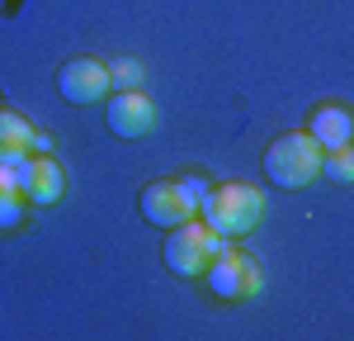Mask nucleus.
Segmentation results:
<instances>
[{"mask_svg":"<svg viewBox=\"0 0 354 341\" xmlns=\"http://www.w3.org/2000/svg\"><path fill=\"white\" fill-rule=\"evenodd\" d=\"M213 185L208 180H151L142 190V218L156 227H180L198 218V204Z\"/></svg>","mask_w":354,"mask_h":341,"instance_id":"nucleus-3","label":"nucleus"},{"mask_svg":"<svg viewBox=\"0 0 354 341\" xmlns=\"http://www.w3.org/2000/svg\"><path fill=\"white\" fill-rule=\"evenodd\" d=\"M307 133L322 142V152L350 147V142H354V114L345 110V105L326 100V105H317V110H312V123H307Z\"/></svg>","mask_w":354,"mask_h":341,"instance_id":"nucleus-9","label":"nucleus"},{"mask_svg":"<svg viewBox=\"0 0 354 341\" xmlns=\"http://www.w3.org/2000/svg\"><path fill=\"white\" fill-rule=\"evenodd\" d=\"M322 175L340 180V185H350V180H354V142H350V147H335V152L322 157Z\"/></svg>","mask_w":354,"mask_h":341,"instance_id":"nucleus-11","label":"nucleus"},{"mask_svg":"<svg viewBox=\"0 0 354 341\" xmlns=\"http://www.w3.org/2000/svg\"><path fill=\"white\" fill-rule=\"evenodd\" d=\"M198 218L222 232V237H241L265 218V190L260 185H245V180H227V185H213L203 204H198Z\"/></svg>","mask_w":354,"mask_h":341,"instance_id":"nucleus-1","label":"nucleus"},{"mask_svg":"<svg viewBox=\"0 0 354 341\" xmlns=\"http://www.w3.org/2000/svg\"><path fill=\"white\" fill-rule=\"evenodd\" d=\"M33 147V128L15 110H0V161H19Z\"/></svg>","mask_w":354,"mask_h":341,"instance_id":"nucleus-10","label":"nucleus"},{"mask_svg":"<svg viewBox=\"0 0 354 341\" xmlns=\"http://www.w3.org/2000/svg\"><path fill=\"white\" fill-rule=\"evenodd\" d=\"M109 67L100 62V57H71L62 71H57V90H62V100H71V105H95V100H104V90H109Z\"/></svg>","mask_w":354,"mask_h":341,"instance_id":"nucleus-6","label":"nucleus"},{"mask_svg":"<svg viewBox=\"0 0 354 341\" xmlns=\"http://www.w3.org/2000/svg\"><path fill=\"white\" fill-rule=\"evenodd\" d=\"M104 119H109V128L118 138H147L156 128V105L142 95V85L137 90H118L109 100V110H104Z\"/></svg>","mask_w":354,"mask_h":341,"instance_id":"nucleus-8","label":"nucleus"},{"mask_svg":"<svg viewBox=\"0 0 354 341\" xmlns=\"http://www.w3.org/2000/svg\"><path fill=\"white\" fill-rule=\"evenodd\" d=\"M208 284H213V294H218V299H250V294H260L265 275H260L255 256L232 252V247H227V252L208 265Z\"/></svg>","mask_w":354,"mask_h":341,"instance_id":"nucleus-5","label":"nucleus"},{"mask_svg":"<svg viewBox=\"0 0 354 341\" xmlns=\"http://www.w3.org/2000/svg\"><path fill=\"white\" fill-rule=\"evenodd\" d=\"M222 252H227V237L213 232L203 218H189V223L170 227V237H165V270H175V275H198V270H208Z\"/></svg>","mask_w":354,"mask_h":341,"instance_id":"nucleus-4","label":"nucleus"},{"mask_svg":"<svg viewBox=\"0 0 354 341\" xmlns=\"http://www.w3.org/2000/svg\"><path fill=\"white\" fill-rule=\"evenodd\" d=\"M322 142L312 133H279L265 152V175H270L279 190H302L322 175Z\"/></svg>","mask_w":354,"mask_h":341,"instance_id":"nucleus-2","label":"nucleus"},{"mask_svg":"<svg viewBox=\"0 0 354 341\" xmlns=\"http://www.w3.org/2000/svg\"><path fill=\"white\" fill-rule=\"evenodd\" d=\"M5 166H15L19 190H24L28 204H57L62 190H66V175H62V166H57L48 152H38V157H19V161H5Z\"/></svg>","mask_w":354,"mask_h":341,"instance_id":"nucleus-7","label":"nucleus"},{"mask_svg":"<svg viewBox=\"0 0 354 341\" xmlns=\"http://www.w3.org/2000/svg\"><path fill=\"white\" fill-rule=\"evenodd\" d=\"M15 190H19V175H15V166H5V161H0V199L15 195ZM19 195H24V190H19Z\"/></svg>","mask_w":354,"mask_h":341,"instance_id":"nucleus-13","label":"nucleus"},{"mask_svg":"<svg viewBox=\"0 0 354 341\" xmlns=\"http://www.w3.org/2000/svg\"><path fill=\"white\" fill-rule=\"evenodd\" d=\"M109 81L118 85V90H137L142 85V62H133V57H118L109 67Z\"/></svg>","mask_w":354,"mask_h":341,"instance_id":"nucleus-12","label":"nucleus"}]
</instances>
